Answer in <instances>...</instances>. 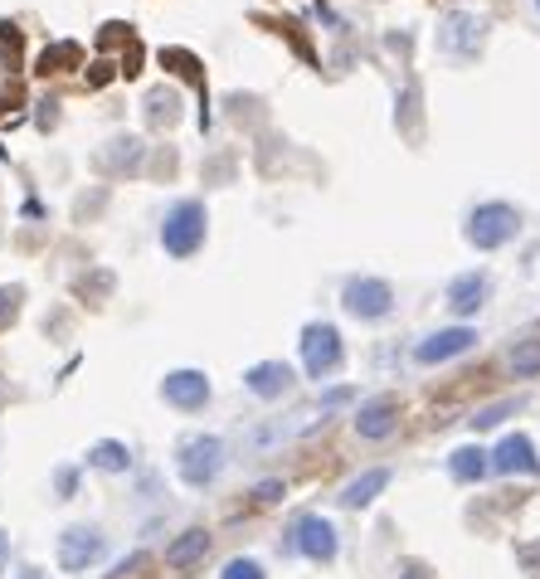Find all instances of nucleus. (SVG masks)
<instances>
[{
    "mask_svg": "<svg viewBox=\"0 0 540 579\" xmlns=\"http://www.w3.org/2000/svg\"><path fill=\"white\" fill-rule=\"evenodd\" d=\"M482 44H487V20H482V15L448 10V15L438 20V49H443V54L472 59V54H482Z\"/></svg>",
    "mask_w": 540,
    "mask_h": 579,
    "instance_id": "nucleus-4",
    "label": "nucleus"
},
{
    "mask_svg": "<svg viewBox=\"0 0 540 579\" xmlns=\"http://www.w3.org/2000/svg\"><path fill=\"white\" fill-rule=\"evenodd\" d=\"M253 497H258V502H278V497H283V482H278V477H268V482H258V487H253Z\"/></svg>",
    "mask_w": 540,
    "mask_h": 579,
    "instance_id": "nucleus-36",
    "label": "nucleus"
},
{
    "mask_svg": "<svg viewBox=\"0 0 540 579\" xmlns=\"http://www.w3.org/2000/svg\"><path fill=\"white\" fill-rule=\"evenodd\" d=\"M399 579H429V565H419V560H404V565H399Z\"/></svg>",
    "mask_w": 540,
    "mask_h": 579,
    "instance_id": "nucleus-40",
    "label": "nucleus"
},
{
    "mask_svg": "<svg viewBox=\"0 0 540 579\" xmlns=\"http://www.w3.org/2000/svg\"><path fill=\"white\" fill-rule=\"evenodd\" d=\"M390 487V468H370V472H360L356 482H346V492H341V507H351V511H360V507H370L380 492Z\"/></svg>",
    "mask_w": 540,
    "mask_h": 579,
    "instance_id": "nucleus-17",
    "label": "nucleus"
},
{
    "mask_svg": "<svg viewBox=\"0 0 540 579\" xmlns=\"http://www.w3.org/2000/svg\"><path fill=\"white\" fill-rule=\"evenodd\" d=\"M5 560H10V536L0 531V575H5Z\"/></svg>",
    "mask_w": 540,
    "mask_h": 579,
    "instance_id": "nucleus-41",
    "label": "nucleus"
},
{
    "mask_svg": "<svg viewBox=\"0 0 540 579\" xmlns=\"http://www.w3.org/2000/svg\"><path fill=\"white\" fill-rule=\"evenodd\" d=\"M395 127L409 146H424V88H419L414 73L404 78V93H399V103H395Z\"/></svg>",
    "mask_w": 540,
    "mask_h": 579,
    "instance_id": "nucleus-10",
    "label": "nucleus"
},
{
    "mask_svg": "<svg viewBox=\"0 0 540 579\" xmlns=\"http://www.w3.org/2000/svg\"><path fill=\"white\" fill-rule=\"evenodd\" d=\"M205 555H210V531H200V526L166 545V565H171V570H190V565H200Z\"/></svg>",
    "mask_w": 540,
    "mask_h": 579,
    "instance_id": "nucleus-16",
    "label": "nucleus"
},
{
    "mask_svg": "<svg viewBox=\"0 0 540 579\" xmlns=\"http://www.w3.org/2000/svg\"><path fill=\"white\" fill-rule=\"evenodd\" d=\"M390 49H395V54H409V35H390Z\"/></svg>",
    "mask_w": 540,
    "mask_h": 579,
    "instance_id": "nucleus-42",
    "label": "nucleus"
},
{
    "mask_svg": "<svg viewBox=\"0 0 540 579\" xmlns=\"http://www.w3.org/2000/svg\"><path fill=\"white\" fill-rule=\"evenodd\" d=\"M20 297H25L20 288H0V331L20 317Z\"/></svg>",
    "mask_w": 540,
    "mask_h": 579,
    "instance_id": "nucleus-31",
    "label": "nucleus"
},
{
    "mask_svg": "<svg viewBox=\"0 0 540 579\" xmlns=\"http://www.w3.org/2000/svg\"><path fill=\"white\" fill-rule=\"evenodd\" d=\"M278 35H288V44L307 59V64H322V59H317V49H312V39L302 35V25H297V20H278Z\"/></svg>",
    "mask_w": 540,
    "mask_h": 579,
    "instance_id": "nucleus-27",
    "label": "nucleus"
},
{
    "mask_svg": "<svg viewBox=\"0 0 540 579\" xmlns=\"http://www.w3.org/2000/svg\"><path fill=\"white\" fill-rule=\"evenodd\" d=\"M132 25H122V20H112V25H103V30H98V44H103V49H112V44H132Z\"/></svg>",
    "mask_w": 540,
    "mask_h": 579,
    "instance_id": "nucleus-32",
    "label": "nucleus"
},
{
    "mask_svg": "<svg viewBox=\"0 0 540 579\" xmlns=\"http://www.w3.org/2000/svg\"><path fill=\"white\" fill-rule=\"evenodd\" d=\"M224 468V443L215 434H195L176 448V472L185 487H210Z\"/></svg>",
    "mask_w": 540,
    "mask_h": 579,
    "instance_id": "nucleus-1",
    "label": "nucleus"
},
{
    "mask_svg": "<svg viewBox=\"0 0 540 579\" xmlns=\"http://www.w3.org/2000/svg\"><path fill=\"white\" fill-rule=\"evenodd\" d=\"M224 108H229V117H234L239 127H244V122H263V103H258L253 93H229Z\"/></svg>",
    "mask_w": 540,
    "mask_h": 579,
    "instance_id": "nucleus-25",
    "label": "nucleus"
},
{
    "mask_svg": "<svg viewBox=\"0 0 540 579\" xmlns=\"http://www.w3.org/2000/svg\"><path fill=\"white\" fill-rule=\"evenodd\" d=\"M20 579H44V575H39V570H25V575H20Z\"/></svg>",
    "mask_w": 540,
    "mask_h": 579,
    "instance_id": "nucleus-43",
    "label": "nucleus"
},
{
    "mask_svg": "<svg viewBox=\"0 0 540 579\" xmlns=\"http://www.w3.org/2000/svg\"><path fill=\"white\" fill-rule=\"evenodd\" d=\"M229 176H234V156H229V151L215 156V161H205V181L210 185H229Z\"/></svg>",
    "mask_w": 540,
    "mask_h": 579,
    "instance_id": "nucleus-30",
    "label": "nucleus"
},
{
    "mask_svg": "<svg viewBox=\"0 0 540 579\" xmlns=\"http://www.w3.org/2000/svg\"><path fill=\"white\" fill-rule=\"evenodd\" d=\"M341 302H346V312H351V317L375 322V317H385V312L395 307V288H390L385 278H351L346 292H341Z\"/></svg>",
    "mask_w": 540,
    "mask_h": 579,
    "instance_id": "nucleus-6",
    "label": "nucleus"
},
{
    "mask_svg": "<svg viewBox=\"0 0 540 579\" xmlns=\"http://www.w3.org/2000/svg\"><path fill=\"white\" fill-rule=\"evenodd\" d=\"M536 5H540V0H536Z\"/></svg>",
    "mask_w": 540,
    "mask_h": 579,
    "instance_id": "nucleus-44",
    "label": "nucleus"
},
{
    "mask_svg": "<svg viewBox=\"0 0 540 579\" xmlns=\"http://www.w3.org/2000/svg\"><path fill=\"white\" fill-rule=\"evenodd\" d=\"M482 297H487V278H482V273H463V278H453V288H448V307H453L458 317H472V312L482 307Z\"/></svg>",
    "mask_w": 540,
    "mask_h": 579,
    "instance_id": "nucleus-18",
    "label": "nucleus"
},
{
    "mask_svg": "<svg viewBox=\"0 0 540 579\" xmlns=\"http://www.w3.org/2000/svg\"><path fill=\"white\" fill-rule=\"evenodd\" d=\"M146 161V142L142 137H132V132H122V137H112L93 151V171H103V176H132V171H142Z\"/></svg>",
    "mask_w": 540,
    "mask_h": 579,
    "instance_id": "nucleus-7",
    "label": "nucleus"
},
{
    "mask_svg": "<svg viewBox=\"0 0 540 579\" xmlns=\"http://www.w3.org/2000/svg\"><path fill=\"white\" fill-rule=\"evenodd\" d=\"M137 73H142V39H132L122 49V78H137Z\"/></svg>",
    "mask_w": 540,
    "mask_h": 579,
    "instance_id": "nucleus-34",
    "label": "nucleus"
},
{
    "mask_svg": "<svg viewBox=\"0 0 540 579\" xmlns=\"http://www.w3.org/2000/svg\"><path fill=\"white\" fill-rule=\"evenodd\" d=\"M103 550H108V541H103L93 526H73V531L59 536V565H64L69 575H78V570L98 565V560H103Z\"/></svg>",
    "mask_w": 540,
    "mask_h": 579,
    "instance_id": "nucleus-8",
    "label": "nucleus"
},
{
    "mask_svg": "<svg viewBox=\"0 0 540 579\" xmlns=\"http://www.w3.org/2000/svg\"><path fill=\"white\" fill-rule=\"evenodd\" d=\"M521 234V215L511 210V205H477L468 219V244L472 249H502V244H511Z\"/></svg>",
    "mask_w": 540,
    "mask_h": 579,
    "instance_id": "nucleus-3",
    "label": "nucleus"
},
{
    "mask_svg": "<svg viewBox=\"0 0 540 579\" xmlns=\"http://www.w3.org/2000/svg\"><path fill=\"white\" fill-rule=\"evenodd\" d=\"M88 463H93L98 472H127V468H132V453H127V443L103 438V443H93V448H88Z\"/></svg>",
    "mask_w": 540,
    "mask_h": 579,
    "instance_id": "nucleus-22",
    "label": "nucleus"
},
{
    "mask_svg": "<svg viewBox=\"0 0 540 579\" xmlns=\"http://www.w3.org/2000/svg\"><path fill=\"white\" fill-rule=\"evenodd\" d=\"M112 73H122L117 64H108V59H98L93 69H88V88H103V83H112Z\"/></svg>",
    "mask_w": 540,
    "mask_h": 579,
    "instance_id": "nucleus-35",
    "label": "nucleus"
},
{
    "mask_svg": "<svg viewBox=\"0 0 540 579\" xmlns=\"http://www.w3.org/2000/svg\"><path fill=\"white\" fill-rule=\"evenodd\" d=\"M161 69H171L176 78L195 83V88L205 93V64H200V59H195L190 49H176V44H171V49H161Z\"/></svg>",
    "mask_w": 540,
    "mask_h": 579,
    "instance_id": "nucleus-20",
    "label": "nucleus"
},
{
    "mask_svg": "<svg viewBox=\"0 0 540 579\" xmlns=\"http://www.w3.org/2000/svg\"><path fill=\"white\" fill-rule=\"evenodd\" d=\"M516 560H521V565H526V570H531V575H536V570H540V541L521 545V550H516Z\"/></svg>",
    "mask_w": 540,
    "mask_h": 579,
    "instance_id": "nucleus-37",
    "label": "nucleus"
},
{
    "mask_svg": "<svg viewBox=\"0 0 540 579\" xmlns=\"http://www.w3.org/2000/svg\"><path fill=\"white\" fill-rule=\"evenodd\" d=\"M142 565H146V555H142V550H137V555H127V560H122V565H117V570H112L108 579H127V575H132V570H142Z\"/></svg>",
    "mask_w": 540,
    "mask_h": 579,
    "instance_id": "nucleus-38",
    "label": "nucleus"
},
{
    "mask_svg": "<svg viewBox=\"0 0 540 579\" xmlns=\"http://www.w3.org/2000/svg\"><path fill=\"white\" fill-rule=\"evenodd\" d=\"M244 385H249L258 399H278L292 390V370L283 361H258L244 370Z\"/></svg>",
    "mask_w": 540,
    "mask_h": 579,
    "instance_id": "nucleus-14",
    "label": "nucleus"
},
{
    "mask_svg": "<svg viewBox=\"0 0 540 579\" xmlns=\"http://www.w3.org/2000/svg\"><path fill=\"white\" fill-rule=\"evenodd\" d=\"M219 579H263V565L258 560H229Z\"/></svg>",
    "mask_w": 540,
    "mask_h": 579,
    "instance_id": "nucleus-33",
    "label": "nucleus"
},
{
    "mask_svg": "<svg viewBox=\"0 0 540 579\" xmlns=\"http://www.w3.org/2000/svg\"><path fill=\"white\" fill-rule=\"evenodd\" d=\"M292 545L307 555V560H336V526L326 521V516H302L297 526H292Z\"/></svg>",
    "mask_w": 540,
    "mask_h": 579,
    "instance_id": "nucleus-9",
    "label": "nucleus"
},
{
    "mask_svg": "<svg viewBox=\"0 0 540 579\" xmlns=\"http://www.w3.org/2000/svg\"><path fill=\"white\" fill-rule=\"evenodd\" d=\"M0 49H5V69H20V49H25V35L5 20L0 25Z\"/></svg>",
    "mask_w": 540,
    "mask_h": 579,
    "instance_id": "nucleus-28",
    "label": "nucleus"
},
{
    "mask_svg": "<svg viewBox=\"0 0 540 579\" xmlns=\"http://www.w3.org/2000/svg\"><path fill=\"white\" fill-rule=\"evenodd\" d=\"M487 468H492V453H482V448H458L448 458V472L458 482H477V477H487Z\"/></svg>",
    "mask_w": 540,
    "mask_h": 579,
    "instance_id": "nucleus-21",
    "label": "nucleus"
},
{
    "mask_svg": "<svg viewBox=\"0 0 540 579\" xmlns=\"http://www.w3.org/2000/svg\"><path fill=\"white\" fill-rule=\"evenodd\" d=\"M78 59H83V49L64 39V44H49L44 54H39V73L49 78V73H64V69H78Z\"/></svg>",
    "mask_w": 540,
    "mask_h": 579,
    "instance_id": "nucleus-23",
    "label": "nucleus"
},
{
    "mask_svg": "<svg viewBox=\"0 0 540 579\" xmlns=\"http://www.w3.org/2000/svg\"><path fill=\"white\" fill-rule=\"evenodd\" d=\"M506 365H511V375H516V380L540 375V341H536V336H531V341H516V346H511V356H506Z\"/></svg>",
    "mask_w": 540,
    "mask_h": 579,
    "instance_id": "nucleus-24",
    "label": "nucleus"
},
{
    "mask_svg": "<svg viewBox=\"0 0 540 579\" xmlns=\"http://www.w3.org/2000/svg\"><path fill=\"white\" fill-rule=\"evenodd\" d=\"M351 395H356V390H346V385H341V390L322 395V409H341V404H351Z\"/></svg>",
    "mask_w": 540,
    "mask_h": 579,
    "instance_id": "nucleus-39",
    "label": "nucleus"
},
{
    "mask_svg": "<svg viewBox=\"0 0 540 579\" xmlns=\"http://www.w3.org/2000/svg\"><path fill=\"white\" fill-rule=\"evenodd\" d=\"M516 409H521V399H502V404H487V409H477V414H472L468 424L477 429V434H482V429H497V424H502L506 414H516Z\"/></svg>",
    "mask_w": 540,
    "mask_h": 579,
    "instance_id": "nucleus-26",
    "label": "nucleus"
},
{
    "mask_svg": "<svg viewBox=\"0 0 540 579\" xmlns=\"http://www.w3.org/2000/svg\"><path fill=\"white\" fill-rule=\"evenodd\" d=\"M492 468L497 472H540V458H536V448H531V438L526 434L502 438L497 453H492Z\"/></svg>",
    "mask_w": 540,
    "mask_h": 579,
    "instance_id": "nucleus-15",
    "label": "nucleus"
},
{
    "mask_svg": "<svg viewBox=\"0 0 540 579\" xmlns=\"http://www.w3.org/2000/svg\"><path fill=\"white\" fill-rule=\"evenodd\" d=\"M205 244V205L200 200H180L176 210L161 224V249L176 258H190Z\"/></svg>",
    "mask_w": 540,
    "mask_h": 579,
    "instance_id": "nucleus-2",
    "label": "nucleus"
},
{
    "mask_svg": "<svg viewBox=\"0 0 540 579\" xmlns=\"http://www.w3.org/2000/svg\"><path fill=\"white\" fill-rule=\"evenodd\" d=\"M161 395L171 399L176 409H205V399H210V380H205L200 370H171V375L161 380Z\"/></svg>",
    "mask_w": 540,
    "mask_h": 579,
    "instance_id": "nucleus-13",
    "label": "nucleus"
},
{
    "mask_svg": "<svg viewBox=\"0 0 540 579\" xmlns=\"http://www.w3.org/2000/svg\"><path fill=\"white\" fill-rule=\"evenodd\" d=\"M146 122H151L156 132L176 127L180 122V93L176 88H151V93H146Z\"/></svg>",
    "mask_w": 540,
    "mask_h": 579,
    "instance_id": "nucleus-19",
    "label": "nucleus"
},
{
    "mask_svg": "<svg viewBox=\"0 0 540 579\" xmlns=\"http://www.w3.org/2000/svg\"><path fill=\"white\" fill-rule=\"evenodd\" d=\"M302 365H307V375H317V380L341 365V336H336L331 322H312L302 331Z\"/></svg>",
    "mask_w": 540,
    "mask_h": 579,
    "instance_id": "nucleus-5",
    "label": "nucleus"
},
{
    "mask_svg": "<svg viewBox=\"0 0 540 579\" xmlns=\"http://www.w3.org/2000/svg\"><path fill=\"white\" fill-rule=\"evenodd\" d=\"M78 292H83V297H108V292H112V273H108V268H98V273L78 278Z\"/></svg>",
    "mask_w": 540,
    "mask_h": 579,
    "instance_id": "nucleus-29",
    "label": "nucleus"
},
{
    "mask_svg": "<svg viewBox=\"0 0 540 579\" xmlns=\"http://www.w3.org/2000/svg\"><path fill=\"white\" fill-rule=\"evenodd\" d=\"M472 336L468 326H448V331H433L429 341H419L414 346V361L419 365H443V361H453V356H463V351H472Z\"/></svg>",
    "mask_w": 540,
    "mask_h": 579,
    "instance_id": "nucleus-11",
    "label": "nucleus"
},
{
    "mask_svg": "<svg viewBox=\"0 0 540 579\" xmlns=\"http://www.w3.org/2000/svg\"><path fill=\"white\" fill-rule=\"evenodd\" d=\"M399 429V399L395 395H380V399H365L356 414V434L360 438H390Z\"/></svg>",
    "mask_w": 540,
    "mask_h": 579,
    "instance_id": "nucleus-12",
    "label": "nucleus"
}]
</instances>
